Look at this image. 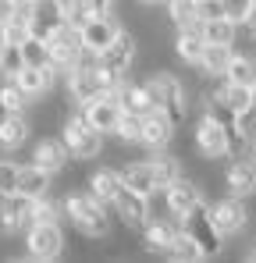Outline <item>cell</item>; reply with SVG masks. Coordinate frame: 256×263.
Masks as SVG:
<instances>
[{
    "instance_id": "obj_1",
    "label": "cell",
    "mask_w": 256,
    "mask_h": 263,
    "mask_svg": "<svg viewBox=\"0 0 256 263\" xmlns=\"http://www.w3.org/2000/svg\"><path fill=\"white\" fill-rule=\"evenodd\" d=\"M64 217L71 220L85 238H111V217H107V203H100L93 192H68L64 196Z\"/></svg>"
},
{
    "instance_id": "obj_2",
    "label": "cell",
    "mask_w": 256,
    "mask_h": 263,
    "mask_svg": "<svg viewBox=\"0 0 256 263\" xmlns=\"http://www.w3.org/2000/svg\"><path fill=\"white\" fill-rule=\"evenodd\" d=\"M146 89H150L153 107H157V110H164L178 128L189 121V89L181 86V79H178V75H171L168 68H157V71H150Z\"/></svg>"
},
{
    "instance_id": "obj_3",
    "label": "cell",
    "mask_w": 256,
    "mask_h": 263,
    "mask_svg": "<svg viewBox=\"0 0 256 263\" xmlns=\"http://www.w3.org/2000/svg\"><path fill=\"white\" fill-rule=\"evenodd\" d=\"M61 139H64V146H68V153H71V160H96L100 153H103V132H96L89 121H85L82 107H75L68 118H64V125H61Z\"/></svg>"
},
{
    "instance_id": "obj_4",
    "label": "cell",
    "mask_w": 256,
    "mask_h": 263,
    "mask_svg": "<svg viewBox=\"0 0 256 263\" xmlns=\"http://www.w3.org/2000/svg\"><path fill=\"white\" fill-rule=\"evenodd\" d=\"M210 220L217 224V231L224 238H239L253 228V210H249V199L242 196H221V199H210Z\"/></svg>"
},
{
    "instance_id": "obj_5",
    "label": "cell",
    "mask_w": 256,
    "mask_h": 263,
    "mask_svg": "<svg viewBox=\"0 0 256 263\" xmlns=\"http://www.w3.org/2000/svg\"><path fill=\"white\" fill-rule=\"evenodd\" d=\"M181 228L196 238V246L203 249V260H213V256H221L224 253V235L217 231V224L210 220V199H203L199 206H192L185 217H181Z\"/></svg>"
},
{
    "instance_id": "obj_6",
    "label": "cell",
    "mask_w": 256,
    "mask_h": 263,
    "mask_svg": "<svg viewBox=\"0 0 256 263\" xmlns=\"http://www.w3.org/2000/svg\"><path fill=\"white\" fill-rule=\"evenodd\" d=\"M50 64L61 71V75H68L75 64H82V61H96L93 53H85V46H82V32L71 25V22H64L50 40Z\"/></svg>"
},
{
    "instance_id": "obj_7",
    "label": "cell",
    "mask_w": 256,
    "mask_h": 263,
    "mask_svg": "<svg viewBox=\"0 0 256 263\" xmlns=\"http://www.w3.org/2000/svg\"><path fill=\"white\" fill-rule=\"evenodd\" d=\"M25 249L32 260H57L64 253V228L61 220H36L25 228Z\"/></svg>"
},
{
    "instance_id": "obj_8",
    "label": "cell",
    "mask_w": 256,
    "mask_h": 263,
    "mask_svg": "<svg viewBox=\"0 0 256 263\" xmlns=\"http://www.w3.org/2000/svg\"><path fill=\"white\" fill-rule=\"evenodd\" d=\"M192 146H196V153L203 160H228L231 157L228 135H224V128L217 125V118H213L210 110H203L196 118V125H192Z\"/></svg>"
},
{
    "instance_id": "obj_9",
    "label": "cell",
    "mask_w": 256,
    "mask_h": 263,
    "mask_svg": "<svg viewBox=\"0 0 256 263\" xmlns=\"http://www.w3.org/2000/svg\"><path fill=\"white\" fill-rule=\"evenodd\" d=\"M135 61H139V36H135L132 29H121L114 43L96 53V64H100V68H111V71H118V75H128V71L135 68Z\"/></svg>"
},
{
    "instance_id": "obj_10",
    "label": "cell",
    "mask_w": 256,
    "mask_h": 263,
    "mask_svg": "<svg viewBox=\"0 0 256 263\" xmlns=\"http://www.w3.org/2000/svg\"><path fill=\"white\" fill-rule=\"evenodd\" d=\"M68 22V0H29V29L32 36L50 40Z\"/></svg>"
},
{
    "instance_id": "obj_11",
    "label": "cell",
    "mask_w": 256,
    "mask_h": 263,
    "mask_svg": "<svg viewBox=\"0 0 256 263\" xmlns=\"http://www.w3.org/2000/svg\"><path fill=\"white\" fill-rule=\"evenodd\" d=\"M164 192V203H168V214L178 224H181V217L192 210V206H199L207 196H203V189H199V181L196 178H189V175H181V178H174L168 189H160Z\"/></svg>"
},
{
    "instance_id": "obj_12",
    "label": "cell",
    "mask_w": 256,
    "mask_h": 263,
    "mask_svg": "<svg viewBox=\"0 0 256 263\" xmlns=\"http://www.w3.org/2000/svg\"><path fill=\"white\" fill-rule=\"evenodd\" d=\"M82 114H85V121H89L96 132L114 135L118 125H121V118H125V107H121L118 92H103V96H96V100H89V103H85Z\"/></svg>"
},
{
    "instance_id": "obj_13",
    "label": "cell",
    "mask_w": 256,
    "mask_h": 263,
    "mask_svg": "<svg viewBox=\"0 0 256 263\" xmlns=\"http://www.w3.org/2000/svg\"><path fill=\"white\" fill-rule=\"evenodd\" d=\"M178 139V125L171 121L164 110H150V114H142V149H150V153H164L171 149V142Z\"/></svg>"
},
{
    "instance_id": "obj_14",
    "label": "cell",
    "mask_w": 256,
    "mask_h": 263,
    "mask_svg": "<svg viewBox=\"0 0 256 263\" xmlns=\"http://www.w3.org/2000/svg\"><path fill=\"white\" fill-rule=\"evenodd\" d=\"M82 46H85V53H100V50H107V46L118 40V32H121V22L111 14V11H100V14H93L89 22H85L82 29Z\"/></svg>"
},
{
    "instance_id": "obj_15",
    "label": "cell",
    "mask_w": 256,
    "mask_h": 263,
    "mask_svg": "<svg viewBox=\"0 0 256 263\" xmlns=\"http://www.w3.org/2000/svg\"><path fill=\"white\" fill-rule=\"evenodd\" d=\"M111 210H114V217L121 220L128 231H142V224L150 220V196H142V192L125 185L118 192V199L111 203Z\"/></svg>"
},
{
    "instance_id": "obj_16",
    "label": "cell",
    "mask_w": 256,
    "mask_h": 263,
    "mask_svg": "<svg viewBox=\"0 0 256 263\" xmlns=\"http://www.w3.org/2000/svg\"><path fill=\"white\" fill-rule=\"evenodd\" d=\"M224 189L231 196H242V199H253L256 196V164L246 153L228 157V164H224Z\"/></svg>"
},
{
    "instance_id": "obj_17",
    "label": "cell",
    "mask_w": 256,
    "mask_h": 263,
    "mask_svg": "<svg viewBox=\"0 0 256 263\" xmlns=\"http://www.w3.org/2000/svg\"><path fill=\"white\" fill-rule=\"evenodd\" d=\"M32 210H36V199H29L22 192L0 196V228L4 231H25L32 224Z\"/></svg>"
},
{
    "instance_id": "obj_18",
    "label": "cell",
    "mask_w": 256,
    "mask_h": 263,
    "mask_svg": "<svg viewBox=\"0 0 256 263\" xmlns=\"http://www.w3.org/2000/svg\"><path fill=\"white\" fill-rule=\"evenodd\" d=\"M203 50H207V40H203L199 25H181V29H174V53H178L181 64L196 68L199 57H203Z\"/></svg>"
},
{
    "instance_id": "obj_19",
    "label": "cell",
    "mask_w": 256,
    "mask_h": 263,
    "mask_svg": "<svg viewBox=\"0 0 256 263\" xmlns=\"http://www.w3.org/2000/svg\"><path fill=\"white\" fill-rule=\"evenodd\" d=\"M32 164H40V167H46V171L61 175V171L71 164V153H68L64 139H40L36 149H32Z\"/></svg>"
},
{
    "instance_id": "obj_20",
    "label": "cell",
    "mask_w": 256,
    "mask_h": 263,
    "mask_svg": "<svg viewBox=\"0 0 256 263\" xmlns=\"http://www.w3.org/2000/svg\"><path fill=\"white\" fill-rule=\"evenodd\" d=\"M125 189V178H121V167H96L93 175H89V192L100 199V203H114L118 199V192Z\"/></svg>"
},
{
    "instance_id": "obj_21",
    "label": "cell",
    "mask_w": 256,
    "mask_h": 263,
    "mask_svg": "<svg viewBox=\"0 0 256 263\" xmlns=\"http://www.w3.org/2000/svg\"><path fill=\"white\" fill-rule=\"evenodd\" d=\"M50 189H53V171H46L40 164H25V167L18 171V192H22V196L43 199V196H50Z\"/></svg>"
},
{
    "instance_id": "obj_22",
    "label": "cell",
    "mask_w": 256,
    "mask_h": 263,
    "mask_svg": "<svg viewBox=\"0 0 256 263\" xmlns=\"http://www.w3.org/2000/svg\"><path fill=\"white\" fill-rule=\"evenodd\" d=\"M121 178H125L128 189H135V192H142V196L160 192L157 175H153V160H128L125 167H121Z\"/></svg>"
},
{
    "instance_id": "obj_23",
    "label": "cell",
    "mask_w": 256,
    "mask_h": 263,
    "mask_svg": "<svg viewBox=\"0 0 256 263\" xmlns=\"http://www.w3.org/2000/svg\"><path fill=\"white\" fill-rule=\"evenodd\" d=\"M199 32H203V40H207V43L235 46V43H239V36H242V25H239V22H231L228 14H221V18H207V22H199Z\"/></svg>"
},
{
    "instance_id": "obj_24",
    "label": "cell",
    "mask_w": 256,
    "mask_h": 263,
    "mask_svg": "<svg viewBox=\"0 0 256 263\" xmlns=\"http://www.w3.org/2000/svg\"><path fill=\"white\" fill-rule=\"evenodd\" d=\"M118 92V100H121V107H125V114H150L153 110V100H150V89H146V82H128V79H121V86L114 89Z\"/></svg>"
},
{
    "instance_id": "obj_25",
    "label": "cell",
    "mask_w": 256,
    "mask_h": 263,
    "mask_svg": "<svg viewBox=\"0 0 256 263\" xmlns=\"http://www.w3.org/2000/svg\"><path fill=\"white\" fill-rule=\"evenodd\" d=\"M53 75H57V68H53V64H46V68L25 64V68L14 75V82H18V86H22L29 96H32V100H36V96H43L46 89H53Z\"/></svg>"
},
{
    "instance_id": "obj_26",
    "label": "cell",
    "mask_w": 256,
    "mask_h": 263,
    "mask_svg": "<svg viewBox=\"0 0 256 263\" xmlns=\"http://www.w3.org/2000/svg\"><path fill=\"white\" fill-rule=\"evenodd\" d=\"M29 118L25 114H4L0 118V146L4 149H18V146H25V139H29Z\"/></svg>"
},
{
    "instance_id": "obj_27",
    "label": "cell",
    "mask_w": 256,
    "mask_h": 263,
    "mask_svg": "<svg viewBox=\"0 0 256 263\" xmlns=\"http://www.w3.org/2000/svg\"><path fill=\"white\" fill-rule=\"evenodd\" d=\"M231 53H235V46H217V43H207L203 50V57H199V75L203 79H221L224 71H228V61H231Z\"/></svg>"
},
{
    "instance_id": "obj_28",
    "label": "cell",
    "mask_w": 256,
    "mask_h": 263,
    "mask_svg": "<svg viewBox=\"0 0 256 263\" xmlns=\"http://www.w3.org/2000/svg\"><path fill=\"white\" fill-rule=\"evenodd\" d=\"M224 79L228 82H235V86H249L256 89V53H231V61H228V71H224Z\"/></svg>"
},
{
    "instance_id": "obj_29",
    "label": "cell",
    "mask_w": 256,
    "mask_h": 263,
    "mask_svg": "<svg viewBox=\"0 0 256 263\" xmlns=\"http://www.w3.org/2000/svg\"><path fill=\"white\" fill-rule=\"evenodd\" d=\"M164 260H171V263H199L203 260V249L196 246V238H192L185 228H178V235H174L171 249L164 253Z\"/></svg>"
},
{
    "instance_id": "obj_30",
    "label": "cell",
    "mask_w": 256,
    "mask_h": 263,
    "mask_svg": "<svg viewBox=\"0 0 256 263\" xmlns=\"http://www.w3.org/2000/svg\"><path fill=\"white\" fill-rule=\"evenodd\" d=\"M29 100H32V96H29L25 89L18 86L14 79H11L7 86L0 89V110H4V114H25V107H29Z\"/></svg>"
},
{
    "instance_id": "obj_31",
    "label": "cell",
    "mask_w": 256,
    "mask_h": 263,
    "mask_svg": "<svg viewBox=\"0 0 256 263\" xmlns=\"http://www.w3.org/2000/svg\"><path fill=\"white\" fill-rule=\"evenodd\" d=\"M164 7H168V22L174 29H181V25H199L196 0H164Z\"/></svg>"
},
{
    "instance_id": "obj_32",
    "label": "cell",
    "mask_w": 256,
    "mask_h": 263,
    "mask_svg": "<svg viewBox=\"0 0 256 263\" xmlns=\"http://www.w3.org/2000/svg\"><path fill=\"white\" fill-rule=\"evenodd\" d=\"M22 68H25L22 46H18V43H4V40H0V75H4V79H14Z\"/></svg>"
},
{
    "instance_id": "obj_33",
    "label": "cell",
    "mask_w": 256,
    "mask_h": 263,
    "mask_svg": "<svg viewBox=\"0 0 256 263\" xmlns=\"http://www.w3.org/2000/svg\"><path fill=\"white\" fill-rule=\"evenodd\" d=\"M22 57H25V64L46 68V64H50V43L40 40V36H29V40L22 43Z\"/></svg>"
},
{
    "instance_id": "obj_34",
    "label": "cell",
    "mask_w": 256,
    "mask_h": 263,
    "mask_svg": "<svg viewBox=\"0 0 256 263\" xmlns=\"http://www.w3.org/2000/svg\"><path fill=\"white\" fill-rule=\"evenodd\" d=\"M114 139H118L121 146H139V142H142V118H139V114H125L121 125H118V132H114Z\"/></svg>"
},
{
    "instance_id": "obj_35",
    "label": "cell",
    "mask_w": 256,
    "mask_h": 263,
    "mask_svg": "<svg viewBox=\"0 0 256 263\" xmlns=\"http://www.w3.org/2000/svg\"><path fill=\"white\" fill-rule=\"evenodd\" d=\"M18 171H22V164H14V160H0V196L18 192Z\"/></svg>"
},
{
    "instance_id": "obj_36",
    "label": "cell",
    "mask_w": 256,
    "mask_h": 263,
    "mask_svg": "<svg viewBox=\"0 0 256 263\" xmlns=\"http://www.w3.org/2000/svg\"><path fill=\"white\" fill-rule=\"evenodd\" d=\"M93 14H100V11H96L89 0H68V22H71L75 29H82V25L89 22V18H93Z\"/></svg>"
},
{
    "instance_id": "obj_37",
    "label": "cell",
    "mask_w": 256,
    "mask_h": 263,
    "mask_svg": "<svg viewBox=\"0 0 256 263\" xmlns=\"http://www.w3.org/2000/svg\"><path fill=\"white\" fill-rule=\"evenodd\" d=\"M256 0H224V14L231 18V22H239V25H246V18H249V11H253Z\"/></svg>"
},
{
    "instance_id": "obj_38",
    "label": "cell",
    "mask_w": 256,
    "mask_h": 263,
    "mask_svg": "<svg viewBox=\"0 0 256 263\" xmlns=\"http://www.w3.org/2000/svg\"><path fill=\"white\" fill-rule=\"evenodd\" d=\"M196 14H199V22L221 18L224 14V0H196Z\"/></svg>"
},
{
    "instance_id": "obj_39",
    "label": "cell",
    "mask_w": 256,
    "mask_h": 263,
    "mask_svg": "<svg viewBox=\"0 0 256 263\" xmlns=\"http://www.w3.org/2000/svg\"><path fill=\"white\" fill-rule=\"evenodd\" d=\"M18 11V0H0V25H7Z\"/></svg>"
},
{
    "instance_id": "obj_40",
    "label": "cell",
    "mask_w": 256,
    "mask_h": 263,
    "mask_svg": "<svg viewBox=\"0 0 256 263\" xmlns=\"http://www.w3.org/2000/svg\"><path fill=\"white\" fill-rule=\"evenodd\" d=\"M242 36L256 40V4H253V11H249V18H246V25H242Z\"/></svg>"
},
{
    "instance_id": "obj_41",
    "label": "cell",
    "mask_w": 256,
    "mask_h": 263,
    "mask_svg": "<svg viewBox=\"0 0 256 263\" xmlns=\"http://www.w3.org/2000/svg\"><path fill=\"white\" fill-rule=\"evenodd\" d=\"M246 157L256 164V128H249V142H246Z\"/></svg>"
},
{
    "instance_id": "obj_42",
    "label": "cell",
    "mask_w": 256,
    "mask_h": 263,
    "mask_svg": "<svg viewBox=\"0 0 256 263\" xmlns=\"http://www.w3.org/2000/svg\"><path fill=\"white\" fill-rule=\"evenodd\" d=\"M89 4H93L96 11H114V4H118V0H89Z\"/></svg>"
},
{
    "instance_id": "obj_43",
    "label": "cell",
    "mask_w": 256,
    "mask_h": 263,
    "mask_svg": "<svg viewBox=\"0 0 256 263\" xmlns=\"http://www.w3.org/2000/svg\"><path fill=\"white\" fill-rule=\"evenodd\" d=\"M139 4H146V7H153V4H164V0H139Z\"/></svg>"
}]
</instances>
